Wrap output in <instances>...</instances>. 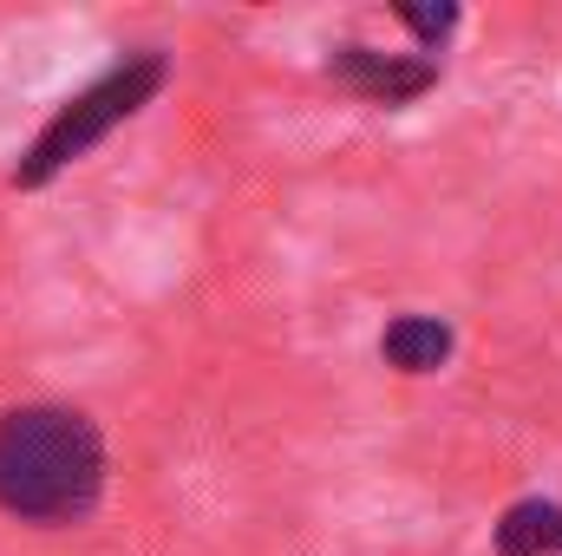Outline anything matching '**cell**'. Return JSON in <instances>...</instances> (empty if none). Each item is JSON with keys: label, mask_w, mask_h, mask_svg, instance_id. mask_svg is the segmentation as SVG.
Wrapping results in <instances>:
<instances>
[{"label": "cell", "mask_w": 562, "mask_h": 556, "mask_svg": "<svg viewBox=\"0 0 562 556\" xmlns=\"http://www.w3.org/2000/svg\"><path fill=\"white\" fill-rule=\"evenodd\" d=\"M105 491V438L72 407L0 413V511L20 524H79Z\"/></svg>", "instance_id": "cell-1"}, {"label": "cell", "mask_w": 562, "mask_h": 556, "mask_svg": "<svg viewBox=\"0 0 562 556\" xmlns=\"http://www.w3.org/2000/svg\"><path fill=\"white\" fill-rule=\"evenodd\" d=\"M164 53H132V59H119L105 79H92L86 92H72L46 125H40V138L20 151V164H13V190H40V184H53L66 164H79L92 144H105L125 119H138L144 105L157 99V86H164Z\"/></svg>", "instance_id": "cell-2"}, {"label": "cell", "mask_w": 562, "mask_h": 556, "mask_svg": "<svg viewBox=\"0 0 562 556\" xmlns=\"http://www.w3.org/2000/svg\"><path fill=\"white\" fill-rule=\"evenodd\" d=\"M327 79L347 86L367 105H413V99H425L438 86V66L431 59H413V53H380V46L347 40V46L327 53Z\"/></svg>", "instance_id": "cell-3"}, {"label": "cell", "mask_w": 562, "mask_h": 556, "mask_svg": "<svg viewBox=\"0 0 562 556\" xmlns=\"http://www.w3.org/2000/svg\"><path fill=\"white\" fill-rule=\"evenodd\" d=\"M451 347H458V334H451V321H438V314H400V321L380 334V360L400 367V374H438V367L451 360Z\"/></svg>", "instance_id": "cell-4"}, {"label": "cell", "mask_w": 562, "mask_h": 556, "mask_svg": "<svg viewBox=\"0 0 562 556\" xmlns=\"http://www.w3.org/2000/svg\"><path fill=\"white\" fill-rule=\"evenodd\" d=\"M497 556H562V504L557 498H517L497 531H491Z\"/></svg>", "instance_id": "cell-5"}, {"label": "cell", "mask_w": 562, "mask_h": 556, "mask_svg": "<svg viewBox=\"0 0 562 556\" xmlns=\"http://www.w3.org/2000/svg\"><path fill=\"white\" fill-rule=\"evenodd\" d=\"M393 20L419 33L425 53H438V46L451 40V26H458V7H393Z\"/></svg>", "instance_id": "cell-6"}]
</instances>
